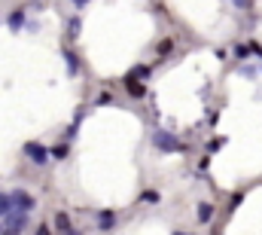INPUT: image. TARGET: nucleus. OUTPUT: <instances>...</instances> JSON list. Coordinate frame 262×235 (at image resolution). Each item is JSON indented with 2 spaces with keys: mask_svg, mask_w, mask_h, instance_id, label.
Instances as JSON below:
<instances>
[{
  "mask_svg": "<svg viewBox=\"0 0 262 235\" xmlns=\"http://www.w3.org/2000/svg\"><path fill=\"white\" fill-rule=\"evenodd\" d=\"M34 235H55V232H52V229H49L46 223H40V226H37V232H34Z\"/></svg>",
  "mask_w": 262,
  "mask_h": 235,
  "instance_id": "16",
  "label": "nucleus"
},
{
  "mask_svg": "<svg viewBox=\"0 0 262 235\" xmlns=\"http://www.w3.org/2000/svg\"><path fill=\"white\" fill-rule=\"evenodd\" d=\"M147 76H150V67H143V64H140V67H134L125 80H147Z\"/></svg>",
  "mask_w": 262,
  "mask_h": 235,
  "instance_id": "13",
  "label": "nucleus"
},
{
  "mask_svg": "<svg viewBox=\"0 0 262 235\" xmlns=\"http://www.w3.org/2000/svg\"><path fill=\"white\" fill-rule=\"evenodd\" d=\"M61 235H79V232H76V229H70V232H61Z\"/></svg>",
  "mask_w": 262,
  "mask_h": 235,
  "instance_id": "19",
  "label": "nucleus"
},
{
  "mask_svg": "<svg viewBox=\"0 0 262 235\" xmlns=\"http://www.w3.org/2000/svg\"><path fill=\"white\" fill-rule=\"evenodd\" d=\"M113 220H116V214H113V211H98V223H101V229H104V232L113 226Z\"/></svg>",
  "mask_w": 262,
  "mask_h": 235,
  "instance_id": "11",
  "label": "nucleus"
},
{
  "mask_svg": "<svg viewBox=\"0 0 262 235\" xmlns=\"http://www.w3.org/2000/svg\"><path fill=\"white\" fill-rule=\"evenodd\" d=\"M9 28H12V31H21V28H24V6H18V9L9 15Z\"/></svg>",
  "mask_w": 262,
  "mask_h": 235,
  "instance_id": "8",
  "label": "nucleus"
},
{
  "mask_svg": "<svg viewBox=\"0 0 262 235\" xmlns=\"http://www.w3.org/2000/svg\"><path fill=\"white\" fill-rule=\"evenodd\" d=\"M64 67H67L70 76H79V55L70 52V49H64Z\"/></svg>",
  "mask_w": 262,
  "mask_h": 235,
  "instance_id": "5",
  "label": "nucleus"
},
{
  "mask_svg": "<svg viewBox=\"0 0 262 235\" xmlns=\"http://www.w3.org/2000/svg\"><path fill=\"white\" fill-rule=\"evenodd\" d=\"M15 211V205H12V196L9 193H0V217H9Z\"/></svg>",
  "mask_w": 262,
  "mask_h": 235,
  "instance_id": "9",
  "label": "nucleus"
},
{
  "mask_svg": "<svg viewBox=\"0 0 262 235\" xmlns=\"http://www.w3.org/2000/svg\"><path fill=\"white\" fill-rule=\"evenodd\" d=\"M21 153L34 162V165H46L49 159H52V150H46L43 144H37V141H27L24 147H21Z\"/></svg>",
  "mask_w": 262,
  "mask_h": 235,
  "instance_id": "1",
  "label": "nucleus"
},
{
  "mask_svg": "<svg viewBox=\"0 0 262 235\" xmlns=\"http://www.w3.org/2000/svg\"><path fill=\"white\" fill-rule=\"evenodd\" d=\"M174 235H183V232H174Z\"/></svg>",
  "mask_w": 262,
  "mask_h": 235,
  "instance_id": "21",
  "label": "nucleus"
},
{
  "mask_svg": "<svg viewBox=\"0 0 262 235\" xmlns=\"http://www.w3.org/2000/svg\"><path fill=\"white\" fill-rule=\"evenodd\" d=\"M9 196H12V205H15V211H24V214H31V211L37 208V199H34L31 193H24V190H12Z\"/></svg>",
  "mask_w": 262,
  "mask_h": 235,
  "instance_id": "2",
  "label": "nucleus"
},
{
  "mask_svg": "<svg viewBox=\"0 0 262 235\" xmlns=\"http://www.w3.org/2000/svg\"><path fill=\"white\" fill-rule=\"evenodd\" d=\"M55 226H58L61 232H70V229H73V226H70V214H67V211H58V214H55Z\"/></svg>",
  "mask_w": 262,
  "mask_h": 235,
  "instance_id": "10",
  "label": "nucleus"
},
{
  "mask_svg": "<svg viewBox=\"0 0 262 235\" xmlns=\"http://www.w3.org/2000/svg\"><path fill=\"white\" fill-rule=\"evenodd\" d=\"M211 217H214V205H208V202H205V205H198V220H201V223H208Z\"/></svg>",
  "mask_w": 262,
  "mask_h": 235,
  "instance_id": "12",
  "label": "nucleus"
},
{
  "mask_svg": "<svg viewBox=\"0 0 262 235\" xmlns=\"http://www.w3.org/2000/svg\"><path fill=\"white\" fill-rule=\"evenodd\" d=\"M125 92H128L131 98H143V95H147V86H143L140 80H125Z\"/></svg>",
  "mask_w": 262,
  "mask_h": 235,
  "instance_id": "7",
  "label": "nucleus"
},
{
  "mask_svg": "<svg viewBox=\"0 0 262 235\" xmlns=\"http://www.w3.org/2000/svg\"><path fill=\"white\" fill-rule=\"evenodd\" d=\"M52 156H55V159H64V156H67V147H55Z\"/></svg>",
  "mask_w": 262,
  "mask_h": 235,
  "instance_id": "15",
  "label": "nucleus"
},
{
  "mask_svg": "<svg viewBox=\"0 0 262 235\" xmlns=\"http://www.w3.org/2000/svg\"><path fill=\"white\" fill-rule=\"evenodd\" d=\"M171 49H174V40H162L159 43V55H171Z\"/></svg>",
  "mask_w": 262,
  "mask_h": 235,
  "instance_id": "14",
  "label": "nucleus"
},
{
  "mask_svg": "<svg viewBox=\"0 0 262 235\" xmlns=\"http://www.w3.org/2000/svg\"><path fill=\"white\" fill-rule=\"evenodd\" d=\"M0 235H3V223H0Z\"/></svg>",
  "mask_w": 262,
  "mask_h": 235,
  "instance_id": "20",
  "label": "nucleus"
},
{
  "mask_svg": "<svg viewBox=\"0 0 262 235\" xmlns=\"http://www.w3.org/2000/svg\"><path fill=\"white\" fill-rule=\"evenodd\" d=\"M79 31H82V18L79 15H70L67 18V40H79Z\"/></svg>",
  "mask_w": 262,
  "mask_h": 235,
  "instance_id": "6",
  "label": "nucleus"
},
{
  "mask_svg": "<svg viewBox=\"0 0 262 235\" xmlns=\"http://www.w3.org/2000/svg\"><path fill=\"white\" fill-rule=\"evenodd\" d=\"M153 141H156V147H159V150H171V153L183 150V144H180L174 135H168V132H156V138H153Z\"/></svg>",
  "mask_w": 262,
  "mask_h": 235,
  "instance_id": "3",
  "label": "nucleus"
},
{
  "mask_svg": "<svg viewBox=\"0 0 262 235\" xmlns=\"http://www.w3.org/2000/svg\"><path fill=\"white\" fill-rule=\"evenodd\" d=\"M24 226H27V214H24V211H12V214L6 217V229H18V232H21Z\"/></svg>",
  "mask_w": 262,
  "mask_h": 235,
  "instance_id": "4",
  "label": "nucleus"
},
{
  "mask_svg": "<svg viewBox=\"0 0 262 235\" xmlns=\"http://www.w3.org/2000/svg\"><path fill=\"white\" fill-rule=\"evenodd\" d=\"M85 3H89V0H73V6H76V9H82Z\"/></svg>",
  "mask_w": 262,
  "mask_h": 235,
  "instance_id": "17",
  "label": "nucleus"
},
{
  "mask_svg": "<svg viewBox=\"0 0 262 235\" xmlns=\"http://www.w3.org/2000/svg\"><path fill=\"white\" fill-rule=\"evenodd\" d=\"M3 235H21V232H18V229H6V226H3Z\"/></svg>",
  "mask_w": 262,
  "mask_h": 235,
  "instance_id": "18",
  "label": "nucleus"
}]
</instances>
